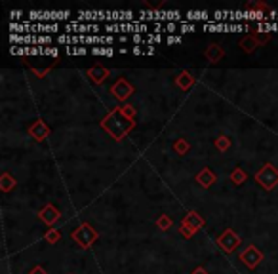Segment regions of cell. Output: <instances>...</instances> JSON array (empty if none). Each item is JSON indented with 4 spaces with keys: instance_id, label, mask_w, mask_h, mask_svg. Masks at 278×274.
Listing matches in <instances>:
<instances>
[{
    "instance_id": "cell-4",
    "label": "cell",
    "mask_w": 278,
    "mask_h": 274,
    "mask_svg": "<svg viewBox=\"0 0 278 274\" xmlns=\"http://www.w3.org/2000/svg\"><path fill=\"white\" fill-rule=\"evenodd\" d=\"M97 19H107V12H88V10H82V12H78V17H76V21H97Z\"/></svg>"
},
{
    "instance_id": "cell-20",
    "label": "cell",
    "mask_w": 278,
    "mask_h": 274,
    "mask_svg": "<svg viewBox=\"0 0 278 274\" xmlns=\"http://www.w3.org/2000/svg\"><path fill=\"white\" fill-rule=\"evenodd\" d=\"M134 53H136V55H139V53H143V50H141V48H139V46H136V48H134Z\"/></svg>"
},
{
    "instance_id": "cell-1",
    "label": "cell",
    "mask_w": 278,
    "mask_h": 274,
    "mask_svg": "<svg viewBox=\"0 0 278 274\" xmlns=\"http://www.w3.org/2000/svg\"><path fill=\"white\" fill-rule=\"evenodd\" d=\"M70 12L63 10V12H29V19L31 21H59V19H69Z\"/></svg>"
},
{
    "instance_id": "cell-12",
    "label": "cell",
    "mask_w": 278,
    "mask_h": 274,
    "mask_svg": "<svg viewBox=\"0 0 278 274\" xmlns=\"http://www.w3.org/2000/svg\"><path fill=\"white\" fill-rule=\"evenodd\" d=\"M179 31H181V33H192V31H196V27H194L192 23H181Z\"/></svg>"
},
{
    "instance_id": "cell-11",
    "label": "cell",
    "mask_w": 278,
    "mask_h": 274,
    "mask_svg": "<svg viewBox=\"0 0 278 274\" xmlns=\"http://www.w3.org/2000/svg\"><path fill=\"white\" fill-rule=\"evenodd\" d=\"M259 31H278V23H259Z\"/></svg>"
},
{
    "instance_id": "cell-10",
    "label": "cell",
    "mask_w": 278,
    "mask_h": 274,
    "mask_svg": "<svg viewBox=\"0 0 278 274\" xmlns=\"http://www.w3.org/2000/svg\"><path fill=\"white\" fill-rule=\"evenodd\" d=\"M67 53H69V55H86L88 50L86 48H72V46H69V48H67Z\"/></svg>"
},
{
    "instance_id": "cell-3",
    "label": "cell",
    "mask_w": 278,
    "mask_h": 274,
    "mask_svg": "<svg viewBox=\"0 0 278 274\" xmlns=\"http://www.w3.org/2000/svg\"><path fill=\"white\" fill-rule=\"evenodd\" d=\"M257 181H261L263 185L267 188H271L273 185H277V181H278V173L271 166H267L265 170L261 171L259 175H257Z\"/></svg>"
},
{
    "instance_id": "cell-8",
    "label": "cell",
    "mask_w": 278,
    "mask_h": 274,
    "mask_svg": "<svg viewBox=\"0 0 278 274\" xmlns=\"http://www.w3.org/2000/svg\"><path fill=\"white\" fill-rule=\"evenodd\" d=\"M115 93H116L118 97H128V95H130V88L126 84H118L115 88Z\"/></svg>"
},
{
    "instance_id": "cell-19",
    "label": "cell",
    "mask_w": 278,
    "mask_h": 274,
    "mask_svg": "<svg viewBox=\"0 0 278 274\" xmlns=\"http://www.w3.org/2000/svg\"><path fill=\"white\" fill-rule=\"evenodd\" d=\"M10 16H12V19H19V17L23 16V12H21V10H18V12H12Z\"/></svg>"
},
{
    "instance_id": "cell-17",
    "label": "cell",
    "mask_w": 278,
    "mask_h": 274,
    "mask_svg": "<svg viewBox=\"0 0 278 274\" xmlns=\"http://www.w3.org/2000/svg\"><path fill=\"white\" fill-rule=\"evenodd\" d=\"M132 40H134L136 44H139V42H145V36H143V34H134Z\"/></svg>"
},
{
    "instance_id": "cell-5",
    "label": "cell",
    "mask_w": 278,
    "mask_h": 274,
    "mask_svg": "<svg viewBox=\"0 0 278 274\" xmlns=\"http://www.w3.org/2000/svg\"><path fill=\"white\" fill-rule=\"evenodd\" d=\"M82 230H84V236H80V234H76V232H74V238L78 240L82 246H88V244H90V240H93L95 234H93V230H90L88 227H82Z\"/></svg>"
},
{
    "instance_id": "cell-16",
    "label": "cell",
    "mask_w": 278,
    "mask_h": 274,
    "mask_svg": "<svg viewBox=\"0 0 278 274\" xmlns=\"http://www.w3.org/2000/svg\"><path fill=\"white\" fill-rule=\"evenodd\" d=\"M181 36H168V44H179Z\"/></svg>"
},
{
    "instance_id": "cell-15",
    "label": "cell",
    "mask_w": 278,
    "mask_h": 274,
    "mask_svg": "<svg viewBox=\"0 0 278 274\" xmlns=\"http://www.w3.org/2000/svg\"><path fill=\"white\" fill-rule=\"evenodd\" d=\"M44 55H52V57H55V55H57V50H55V48H44Z\"/></svg>"
},
{
    "instance_id": "cell-13",
    "label": "cell",
    "mask_w": 278,
    "mask_h": 274,
    "mask_svg": "<svg viewBox=\"0 0 278 274\" xmlns=\"http://www.w3.org/2000/svg\"><path fill=\"white\" fill-rule=\"evenodd\" d=\"M213 19H215V21H223V19H229V12H221V10H217V12L213 14Z\"/></svg>"
},
{
    "instance_id": "cell-6",
    "label": "cell",
    "mask_w": 278,
    "mask_h": 274,
    "mask_svg": "<svg viewBox=\"0 0 278 274\" xmlns=\"http://www.w3.org/2000/svg\"><path fill=\"white\" fill-rule=\"evenodd\" d=\"M187 19L189 21H194V19H200V21H208L209 16L206 10H200V12H196V10H191V12H187Z\"/></svg>"
},
{
    "instance_id": "cell-14",
    "label": "cell",
    "mask_w": 278,
    "mask_h": 274,
    "mask_svg": "<svg viewBox=\"0 0 278 274\" xmlns=\"http://www.w3.org/2000/svg\"><path fill=\"white\" fill-rule=\"evenodd\" d=\"M57 42H59V44H70V34H59V36H57Z\"/></svg>"
},
{
    "instance_id": "cell-2",
    "label": "cell",
    "mask_w": 278,
    "mask_h": 274,
    "mask_svg": "<svg viewBox=\"0 0 278 274\" xmlns=\"http://www.w3.org/2000/svg\"><path fill=\"white\" fill-rule=\"evenodd\" d=\"M101 27L97 25V23H78V21H72V23H69V25H65V31L67 33H97Z\"/></svg>"
},
{
    "instance_id": "cell-9",
    "label": "cell",
    "mask_w": 278,
    "mask_h": 274,
    "mask_svg": "<svg viewBox=\"0 0 278 274\" xmlns=\"http://www.w3.org/2000/svg\"><path fill=\"white\" fill-rule=\"evenodd\" d=\"M92 53L93 55H113L115 51L111 50V48H92Z\"/></svg>"
},
{
    "instance_id": "cell-7",
    "label": "cell",
    "mask_w": 278,
    "mask_h": 274,
    "mask_svg": "<svg viewBox=\"0 0 278 274\" xmlns=\"http://www.w3.org/2000/svg\"><path fill=\"white\" fill-rule=\"evenodd\" d=\"M242 259L250 265V267H255V263H257V259H261V255L255 253V250H250L248 253H242Z\"/></svg>"
},
{
    "instance_id": "cell-21",
    "label": "cell",
    "mask_w": 278,
    "mask_h": 274,
    "mask_svg": "<svg viewBox=\"0 0 278 274\" xmlns=\"http://www.w3.org/2000/svg\"><path fill=\"white\" fill-rule=\"evenodd\" d=\"M194 274H204V273H202V271H196V273H194Z\"/></svg>"
},
{
    "instance_id": "cell-18",
    "label": "cell",
    "mask_w": 278,
    "mask_h": 274,
    "mask_svg": "<svg viewBox=\"0 0 278 274\" xmlns=\"http://www.w3.org/2000/svg\"><path fill=\"white\" fill-rule=\"evenodd\" d=\"M164 31H166V33H174V31H175V23H168V25L164 27Z\"/></svg>"
}]
</instances>
